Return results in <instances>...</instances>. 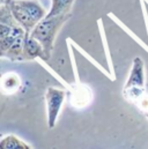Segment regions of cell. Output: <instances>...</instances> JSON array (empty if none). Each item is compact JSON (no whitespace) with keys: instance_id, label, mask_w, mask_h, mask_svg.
<instances>
[{"instance_id":"obj_7","label":"cell","mask_w":148,"mask_h":149,"mask_svg":"<svg viewBox=\"0 0 148 149\" xmlns=\"http://www.w3.org/2000/svg\"><path fill=\"white\" fill-rule=\"evenodd\" d=\"M42 58L44 61H47V57L45 54L43 45L35 38H33L29 34L26 33L23 52H22V61L23 60H33L35 58Z\"/></svg>"},{"instance_id":"obj_4","label":"cell","mask_w":148,"mask_h":149,"mask_svg":"<svg viewBox=\"0 0 148 149\" xmlns=\"http://www.w3.org/2000/svg\"><path fill=\"white\" fill-rule=\"evenodd\" d=\"M147 94L145 88V64L140 57L133 59L130 75L123 88V95L126 101L134 105Z\"/></svg>"},{"instance_id":"obj_1","label":"cell","mask_w":148,"mask_h":149,"mask_svg":"<svg viewBox=\"0 0 148 149\" xmlns=\"http://www.w3.org/2000/svg\"><path fill=\"white\" fill-rule=\"evenodd\" d=\"M26 29L15 23L7 26L0 23V56L10 61H22Z\"/></svg>"},{"instance_id":"obj_3","label":"cell","mask_w":148,"mask_h":149,"mask_svg":"<svg viewBox=\"0 0 148 149\" xmlns=\"http://www.w3.org/2000/svg\"><path fill=\"white\" fill-rule=\"evenodd\" d=\"M70 17H71V13H65L54 16L46 15L37 23L36 27L29 34L31 37L37 39L43 45L47 59H50L51 57L57 34L61 29L63 24L66 23Z\"/></svg>"},{"instance_id":"obj_11","label":"cell","mask_w":148,"mask_h":149,"mask_svg":"<svg viewBox=\"0 0 148 149\" xmlns=\"http://www.w3.org/2000/svg\"><path fill=\"white\" fill-rule=\"evenodd\" d=\"M0 1H1V3H3V2H6L7 0H0Z\"/></svg>"},{"instance_id":"obj_5","label":"cell","mask_w":148,"mask_h":149,"mask_svg":"<svg viewBox=\"0 0 148 149\" xmlns=\"http://www.w3.org/2000/svg\"><path fill=\"white\" fill-rule=\"evenodd\" d=\"M66 91L63 89H58L54 87L47 88L45 93V104L47 110V126L49 128H53L56 126L58 116L60 113L61 107L65 102Z\"/></svg>"},{"instance_id":"obj_8","label":"cell","mask_w":148,"mask_h":149,"mask_svg":"<svg viewBox=\"0 0 148 149\" xmlns=\"http://www.w3.org/2000/svg\"><path fill=\"white\" fill-rule=\"evenodd\" d=\"M21 87V79L14 72L5 73L1 76V93L5 95H12L16 93Z\"/></svg>"},{"instance_id":"obj_2","label":"cell","mask_w":148,"mask_h":149,"mask_svg":"<svg viewBox=\"0 0 148 149\" xmlns=\"http://www.w3.org/2000/svg\"><path fill=\"white\" fill-rule=\"evenodd\" d=\"M10 9L14 19L30 34L36 24L46 16L45 8L37 0H7L3 2Z\"/></svg>"},{"instance_id":"obj_6","label":"cell","mask_w":148,"mask_h":149,"mask_svg":"<svg viewBox=\"0 0 148 149\" xmlns=\"http://www.w3.org/2000/svg\"><path fill=\"white\" fill-rule=\"evenodd\" d=\"M68 100L71 105L75 109H84L93 101L91 89L82 83L72 84L68 89Z\"/></svg>"},{"instance_id":"obj_9","label":"cell","mask_w":148,"mask_h":149,"mask_svg":"<svg viewBox=\"0 0 148 149\" xmlns=\"http://www.w3.org/2000/svg\"><path fill=\"white\" fill-rule=\"evenodd\" d=\"M51 8L46 15L54 16L65 13H71L72 6L75 0H51Z\"/></svg>"},{"instance_id":"obj_12","label":"cell","mask_w":148,"mask_h":149,"mask_svg":"<svg viewBox=\"0 0 148 149\" xmlns=\"http://www.w3.org/2000/svg\"><path fill=\"white\" fill-rule=\"evenodd\" d=\"M145 116H146V117L148 118V112H146V113H145Z\"/></svg>"},{"instance_id":"obj_10","label":"cell","mask_w":148,"mask_h":149,"mask_svg":"<svg viewBox=\"0 0 148 149\" xmlns=\"http://www.w3.org/2000/svg\"><path fill=\"white\" fill-rule=\"evenodd\" d=\"M0 148L1 149H30L31 147L26 142L21 141L17 136L13 134H8L2 136L0 140Z\"/></svg>"}]
</instances>
